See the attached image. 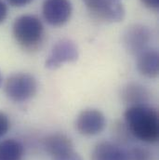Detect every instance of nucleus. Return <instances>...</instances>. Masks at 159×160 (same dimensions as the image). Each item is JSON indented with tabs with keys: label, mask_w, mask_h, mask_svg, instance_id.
<instances>
[{
	"label": "nucleus",
	"mask_w": 159,
	"mask_h": 160,
	"mask_svg": "<svg viewBox=\"0 0 159 160\" xmlns=\"http://www.w3.org/2000/svg\"><path fill=\"white\" fill-rule=\"evenodd\" d=\"M125 125L134 139L146 143H156L159 139L157 111L149 105L129 106L124 113Z\"/></svg>",
	"instance_id": "nucleus-1"
},
{
	"label": "nucleus",
	"mask_w": 159,
	"mask_h": 160,
	"mask_svg": "<svg viewBox=\"0 0 159 160\" xmlns=\"http://www.w3.org/2000/svg\"><path fill=\"white\" fill-rule=\"evenodd\" d=\"M12 35L24 50L34 52L40 48L45 38V29L38 17L31 14L18 17L12 25Z\"/></svg>",
	"instance_id": "nucleus-2"
},
{
	"label": "nucleus",
	"mask_w": 159,
	"mask_h": 160,
	"mask_svg": "<svg viewBox=\"0 0 159 160\" xmlns=\"http://www.w3.org/2000/svg\"><path fill=\"white\" fill-rule=\"evenodd\" d=\"M37 81L27 73H16L7 78L5 83V93L14 102H25L37 93Z\"/></svg>",
	"instance_id": "nucleus-3"
},
{
	"label": "nucleus",
	"mask_w": 159,
	"mask_h": 160,
	"mask_svg": "<svg viewBox=\"0 0 159 160\" xmlns=\"http://www.w3.org/2000/svg\"><path fill=\"white\" fill-rule=\"evenodd\" d=\"M91 17L102 22H119L126 15V10L119 1L83 0Z\"/></svg>",
	"instance_id": "nucleus-4"
},
{
	"label": "nucleus",
	"mask_w": 159,
	"mask_h": 160,
	"mask_svg": "<svg viewBox=\"0 0 159 160\" xmlns=\"http://www.w3.org/2000/svg\"><path fill=\"white\" fill-rule=\"evenodd\" d=\"M46 153L53 160H83L75 151L72 140L62 133H53L43 141Z\"/></svg>",
	"instance_id": "nucleus-5"
},
{
	"label": "nucleus",
	"mask_w": 159,
	"mask_h": 160,
	"mask_svg": "<svg viewBox=\"0 0 159 160\" xmlns=\"http://www.w3.org/2000/svg\"><path fill=\"white\" fill-rule=\"evenodd\" d=\"M152 32L144 24L135 23L128 26L123 36V42L126 49L131 55L138 56L143 50L149 48L152 41Z\"/></svg>",
	"instance_id": "nucleus-6"
},
{
	"label": "nucleus",
	"mask_w": 159,
	"mask_h": 160,
	"mask_svg": "<svg viewBox=\"0 0 159 160\" xmlns=\"http://www.w3.org/2000/svg\"><path fill=\"white\" fill-rule=\"evenodd\" d=\"M78 57L79 52L77 44L70 39H62L52 47L45 65L47 69L55 70L60 68L63 63L77 61Z\"/></svg>",
	"instance_id": "nucleus-7"
},
{
	"label": "nucleus",
	"mask_w": 159,
	"mask_h": 160,
	"mask_svg": "<svg viewBox=\"0 0 159 160\" xmlns=\"http://www.w3.org/2000/svg\"><path fill=\"white\" fill-rule=\"evenodd\" d=\"M73 7L70 0H45L42 14L45 21L52 26H62L70 20Z\"/></svg>",
	"instance_id": "nucleus-8"
},
{
	"label": "nucleus",
	"mask_w": 159,
	"mask_h": 160,
	"mask_svg": "<svg viewBox=\"0 0 159 160\" xmlns=\"http://www.w3.org/2000/svg\"><path fill=\"white\" fill-rule=\"evenodd\" d=\"M105 126V116L98 109L83 110L76 119V128L84 136L98 135L103 131Z\"/></svg>",
	"instance_id": "nucleus-9"
},
{
	"label": "nucleus",
	"mask_w": 159,
	"mask_h": 160,
	"mask_svg": "<svg viewBox=\"0 0 159 160\" xmlns=\"http://www.w3.org/2000/svg\"><path fill=\"white\" fill-rule=\"evenodd\" d=\"M151 94L149 90L139 83H128L121 91V99L125 104L129 106L148 105Z\"/></svg>",
	"instance_id": "nucleus-10"
},
{
	"label": "nucleus",
	"mask_w": 159,
	"mask_h": 160,
	"mask_svg": "<svg viewBox=\"0 0 159 160\" xmlns=\"http://www.w3.org/2000/svg\"><path fill=\"white\" fill-rule=\"evenodd\" d=\"M137 69L147 78H157L159 74V55L157 49L147 48L137 56Z\"/></svg>",
	"instance_id": "nucleus-11"
},
{
	"label": "nucleus",
	"mask_w": 159,
	"mask_h": 160,
	"mask_svg": "<svg viewBox=\"0 0 159 160\" xmlns=\"http://www.w3.org/2000/svg\"><path fill=\"white\" fill-rule=\"evenodd\" d=\"M90 160H127V151L112 142H101L91 152Z\"/></svg>",
	"instance_id": "nucleus-12"
},
{
	"label": "nucleus",
	"mask_w": 159,
	"mask_h": 160,
	"mask_svg": "<svg viewBox=\"0 0 159 160\" xmlns=\"http://www.w3.org/2000/svg\"><path fill=\"white\" fill-rule=\"evenodd\" d=\"M24 147L15 139L0 142V160H23Z\"/></svg>",
	"instance_id": "nucleus-13"
},
{
	"label": "nucleus",
	"mask_w": 159,
	"mask_h": 160,
	"mask_svg": "<svg viewBox=\"0 0 159 160\" xmlns=\"http://www.w3.org/2000/svg\"><path fill=\"white\" fill-rule=\"evenodd\" d=\"M127 160H156V158L149 149L136 146L127 151Z\"/></svg>",
	"instance_id": "nucleus-14"
},
{
	"label": "nucleus",
	"mask_w": 159,
	"mask_h": 160,
	"mask_svg": "<svg viewBox=\"0 0 159 160\" xmlns=\"http://www.w3.org/2000/svg\"><path fill=\"white\" fill-rule=\"evenodd\" d=\"M9 128H10V121L8 117L5 113L0 112V138L6 135L9 130Z\"/></svg>",
	"instance_id": "nucleus-15"
},
{
	"label": "nucleus",
	"mask_w": 159,
	"mask_h": 160,
	"mask_svg": "<svg viewBox=\"0 0 159 160\" xmlns=\"http://www.w3.org/2000/svg\"><path fill=\"white\" fill-rule=\"evenodd\" d=\"M142 4L149 9L157 10L159 8V0H141Z\"/></svg>",
	"instance_id": "nucleus-16"
},
{
	"label": "nucleus",
	"mask_w": 159,
	"mask_h": 160,
	"mask_svg": "<svg viewBox=\"0 0 159 160\" xmlns=\"http://www.w3.org/2000/svg\"><path fill=\"white\" fill-rule=\"evenodd\" d=\"M7 16V5L0 0V23H2Z\"/></svg>",
	"instance_id": "nucleus-17"
},
{
	"label": "nucleus",
	"mask_w": 159,
	"mask_h": 160,
	"mask_svg": "<svg viewBox=\"0 0 159 160\" xmlns=\"http://www.w3.org/2000/svg\"><path fill=\"white\" fill-rule=\"evenodd\" d=\"M32 1L33 0H7L9 5H11L12 7H17V8L24 7L28 4H30Z\"/></svg>",
	"instance_id": "nucleus-18"
},
{
	"label": "nucleus",
	"mask_w": 159,
	"mask_h": 160,
	"mask_svg": "<svg viewBox=\"0 0 159 160\" xmlns=\"http://www.w3.org/2000/svg\"><path fill=\"white\" fill-rule=\"evenodd\" d=\"M1 85H2V76H1V73H0V88H1Z\"/></svg>",
	"instance_id": "nucleus-19"
},
{
	"label": "nucleus",
	"mask_w": 159,
	"mask_h": 160,
	"mask_svg": "<svg viewBox=\"0 0 159 160\" xmlns=\"http://www.w3.org/2000/svg\"><path fill=\"white\" fill-rule=\"evenodd\" d=\"M112 1H119V0H112Z\"/></svg>",
	"instance_id": "nucleus-20"
}]
</instances>
